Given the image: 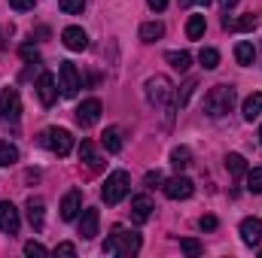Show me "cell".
I'll use <instances>...</instances> for the list:
<instances>
[{
	"label": "cell",
	"mask_w": 262,
	"mask_h": 258,
	"mask_svg": "<svg viewBox=\"0 0 262 258\" xmlns=\"http://www.w3.org/2000/svg\"><path fill=\"white\" fill-rule=\"evenodd\" d=\"M146 100L152 107H159L165 116V125H171V119L177 113V91H174V82L168 76H149L146 79Z\"/></svg>",
	"instance_id": "1"
},
{
	"label": "cell",
	"mask_w": 262,
	"mask_h": 258,
	"mask_svg": "<svg viewBox=\"0 0 262 258\" xmlns=\"http://www.w3.org/2000/svg\"><path fill=\"white\" fill-rule=\"evenodd\" d=\"M104 252L107 255L131 258L140 252V234L137 231H125V228H113V234L104 240Z\"/></svg>",
	"instance_id": "2"
},
{
	"label": "cell",
	"mask_w": 262,
	"mask_h": 258,
	"mask_svg": "<svg viewBox=\"0 0 262 258\" xmlns=\"http://www.w3.org/2000/svg\"><path fill=\"white\" fill-rule=\"evenodd\" d=\"M235 97H238V94H235L232 85H213V88L204 94V113H207L210 119H220V116L232 113Z\"/></svg>",
	"instance_id": "3"
},
{
	"label": "cell",
	"mask_w": 262,
	"mask_h": 258,
	"mask_svg": "<svg viewBox=\"0 0 262 258\" xmlns=\"http://www.w3.org/2000/svg\"><path fill=\"white\" fill-rule=\"evenodd\" d=\"M128 192H131V176L125 173V170H113V173L107 176L104 189H101V197H104V203L116 207V203H119Z\"/></svg>",
	"instance_id": "4"
},
{
	"label": "cell",
	"mask_w": 262,
	"mask_h": 258,
	"mask_svg": "<svg viewBox=\"0 0 262 258\" xmlns=\"http://www.w3.org/2000/svg\"><path fill=\"white\" fill-rule=\"evenodd\" d=\"M40 143L49 149V152H55V155H70V149H73V137H70V131L64 128H46L40 134Z\"/></svg>",
	"instance_id": "5"
},
{
	"label": "cell",
	"mask_w": 262,
	"mask_h": 258,
	"mask_svg": "<svg viewBox=\"0 0 262 258\" xmlns=\"http://www.w3.org/2000/svg\"><path fill=\"white\" fill-rule=\"evenodd\" d=\"M18 116H21V97H18V91L15 88H3L0 91V119L18 122Z\"/></svg>",
	"instance_id": "6"
},
{
	"label": "cell",
	"mask_w": 262,
	"mask_h": 258,
	"mask_svg": "<svg viewBox=\"0 0 262 258\" xmlns=\"http://www.w3.org/2000/svg\"><path fill=\"white\" fill-rule=\"evenodd\" d=\"M58 82H61L58 88H61L64 97H73V94L82 88V82H79V70L70 64V61H64V64L58 67Z\"/></svg>",
	"instance_id": "7"
},
{
	"label": "cell",
	"mask_w": 262,
	"mask_h": 258,
	"mask_svg": "<svg viewBox=\"0 0 262 258\" xmlns=\"http://www.w3.org/2000/svg\"><path fill=\"white\" fill-rule=\"evenodd\" d=\"M101 100H95V97H89V100H82L79 107H76V122L82 125V128H92V125H98V119H101Z\"/></svg>",
	"instance_id": "8"
},
{
	"label": "cell",
	"mask_w": 262,
	"mask_h": 258,
	"mask_svg": "<svg viewBox=\"0 0 262 258\" xmlns=\"http://www.w3.org/2000/svg\"><path fill=\"white\" fill-rule=\"evenodd\" d=\"M18 225H21V219H18L15 203L12 200H0V231L12 237V234H18Z\"/></svg>",
	"instance_id": "9"
},
{
	"label": "cell",
	"mask_w": 262,
	"mask_h": 258,
	"mask_svg": "<svg viewBox=\"0 0 262 258\" xmlns=\"http://www.w3.org/2000/svg\"><path fill=\"white\" fill-rule=\"evenodd\" d=\"M162 189H165V194H168L171 200H186V197H192V192H195L192 179H186V176H174V179H168Z\"/></svg>",
	"instance_id": "10"
},
{
	"label": "cell",
	"mask_w": 262,
	"mask_h": 258,
	"mask_svg": "<svg viewBox=\"0 0 262 258\" xmlns=\"http://www.w3.org/2000/svg\"><path fill=\"white\" fill-rule=\"evenodd\" d=\"M37 97H40L43 107H52L58 100V88H55V76L52 73H40V79H37Z\"/></svg>",
	"instance_id": "11"
},
{
	"label": "cell",
	"mask_w": 262,
	"mask_h": 258,
	"mask_svg": "<svg viewBox=\"0 0 262 258\" xmlns=\"http://www.w3.org/2000/svg\"><path fill=\"white\" fill-rule=\"evenodd\" d=\"M152 200L146 197V194H137V197H131V222L134 225H143V222H149V216H152Z\"/></svg>",
	"instance_id": "12"
},
{
	"label": "cell",
	"mask_w": 262,
	"mask_h": 258,
	"mask_svg": "<svg viewBox=\"0 0 262 258\" xmlns=\"http://www.w3.org/2000/svg\"><path fill=\"white\" fill-rule=\"evenodd\" d=\"M98 225H101V213H98L95 207L82 210V216H79V234H82V240L98 237Z\"/></svg>",
	"instance_id": "13"
},
{
	"label": "cell",
	"mask_w": 262,
	"mask_h": 258,
	"mask_svg": "<svg viewBox=\"0 0 262 258\" xmlns=\"http://www.w3.org/2000/svg\"><path fill=\"white\" fill-rule=\"evenodd\" d=\"M61 43H64L70 52H82L85 46H89V37H85V31L82 28H76V24H70L61 31Z\"/></svg>",
	"instance_id": "14"
},
{
	"label": "cell",
	"mask_w": 262,
	"mask_h": 258,
	"mask_svg": "<svg viewBox=\"0 0 262 258\" xmlns=\"http://www.w3.org/2000/svg\"><path fill=\"white\" fill-rule=\"evenodd\" d=\"M241 240H244L247 246H259L262 243V222L256 216H247V219L241 222Z\"/></svg>",
	"instance_id": "15"
},
{
	"label": "cell",
	"mask_w": 262,
	"mask_h": 258,
	"mask_svg": "<svg viewBox=\"0 0 262 258\" xmlns=\"http://www.w3.org/2000/svg\"><path fill=\"white\" fill-rule=\"evenodd\" d=\"M79 210H82V192L79 189H70L64 194V200H61V219L64 222H73L79 216Z\"/></svg>",
	"instance_id": "16"
},
{
	"label": "cell",
	"mask_w": 262,
	"mask_h": 258,
	"mask_svg": "<svg viewBox=\"0 0 262 258\" xmlns=\"http://www.w3.org/2000/svg\"><path fill=\"white\" fill-rule=\"evenodd\" d=\"M28 222L34 225V231H43V225H46V203H43V197H28Z\"/></svg>",
	"instance_id": "17"
},
{
	"label": "cell",
	"mask_w": 262,
	"mask_h": 258,
	"mask_svg": "<svg viewBox=\"0 0 262 258\" xmlns=\"http://www.w3.org/2000/svg\"><path fill=\"white\" fill-rule=\"evenodd\" d=\"M241 113H244V119H247V122H253V119H259V116H262V91H256V94H250V97L244 100V107H241Z\"/></svg>",
	"instance_id": "18"
},
{
	"label": "cell",
	"mask_w": 262,
	"mask_h": 258,
	"mask_svg": "<svg viewBox=\"0 0 262 258\" xmlns=\"http://www.w3.org/2000/svg\"><path fill=\"white\" fill-rule=\"evenodd\" d=\"M79 161H85L92 170L101 167V155L95 152V143H92V140H82V146H79Z\"/></svg>",
	"instance_id": "19"
},
{
	"label": "cell",
	"mask_w": 262,
	"mask_h": 258,
	"mask_svg": "<svg viewBox=\"0 0 262 258\" xmlns=\"http://www.w3.org/2000/svg\"><path fill=\"white\" fill-rule=\"evenodd\" d=\"M253 58H256V49H253V43L241 40V43L235 46V61H238L241 67H250V64H253Z\"/></svg>",
	"instance_id": "20"
},
{
	"label": "cell",
	"mask_w": 262,
	"mask_h": 258,
	"mask_svg": "<svg viewBox=\"0 0 262 258\" xmlns=\"http://www.w3.org/2000/svg\"><path fill=\"white\" fill-rule=\"evenodd\" d=\"M162 34H165V24H162V21H146V24H140V40H143V43H156V40H162Z\"/></svg>",
	"instance_id": "21"
},
{
	"label": "cell",
	"mask_w": 262,
	"mask_h": 258,
	"mask_svg": "<svg viewBox=\"0 0 262 258\" xmlns=\"http://www.w3.org/2000/svg\"><path fill=\"white\" fill-rule=\"evenodd\" d=\"M101 143H104L107 152H119V149H122V131L119 128H107L104 134H101Z\"/></svg>",
	"instance_id": "22"
},
{
	"label": "cell",
	"mask_w": 262,
	"mask_h": 258,
	"mask_svg": "<svg viewBox=\"0 0 262 258\" xmlns=\"http://www.w3.org/2000/svg\"><path fill=\"white\" fill-rule=\"evenodd\" d=\"M259 24V18L250 12V15H241L238 21H229V18H223V28H229V31H253Z\"/></svg>",
	"instance_id": "23"
},
{
	"label": "cell",
	"mask_w": 262,
	"mask_h": 258,
	"mask_svg": "<svg viewBox=\"0 0 262 258\" xmlns=\"http://www.w3.org/2000/svg\"><path fill=\"white\" fill-rule=\"evenodd\" d=\"M226 170L238 179V176H244V173H247V161H244L238 152H232V155H226Z\"/></svg>",
	"instance_id": "24"
},
{
	"label": "cell",
	"mask_w": 262,
	"mask_h": 258,
	"mask_svg": "<svg viewBox=\"0 0 262 258\" xmlns=\"http://www.w3.org/2000/svg\"><path fill=\"white\" fill-rule=\"evenodd\" d=\"M165 61L174 67V70L186 73V70H189V64H192V55H189V52H168V55H165Z\"/></svg>",
	"instance_id": "25"
},
{
	"label": "cell",
	"mask_w": 262,
	"mask_h": 258,
	"mask_svg": "<svg viewBox=\"0 0 262 258\" xmlns=\"http://www.w3.org/2000/svg\"><path fill=\"white\" fill-rule=\"evenodd\" d=\"M171 164H174L177 170H186V167L192 164V152H189L186 146H177V149L171 152Z\"/></svg>",
	"instance_id": "26"
},
{
	"label": "cell",
	"mask_w": 262,
	"mask_h": 258,
	"mask_svg": "<svg viewBox=\"0 0 262 258\" xmlns=\"http://www.w3.org/2000/svg\"><path fill=\"white\" fill-rule=\"evenodd\" d=\"M204 15H189V21H186V37L189 40H201L204 37Z\"/></svg>",
	"instance_id": "27"
},
{
	"label": "cell",
	"mask_w": 262,
	"mask_h": 258,
	"mask_svg": "<svg viewBox=\"0 0 262 258\" xmlns=\"http://www.w3.org/2000/svg\"><path fill=\"white\" fill-rule=\"evenodd\" d=\"M198 61H201L204 70H216V67H220V52H216V49H201V52H198Z\"/></svg>",
	"instance_id": "28"
},
{
	"label": "cell",
	"mask_w": 262,
	"mask_h": 258,
	"mask_svg": "<svg viewBox=\"0 0 262 258\" xmlns=\"http://www.w3.org/2000/svg\"><path fill=\"white\" fill-rule=\"evenodd\" d=\"M18 161V149L9 143H0V167H12Z\"/></svg>",
	"instance_id": "29"
},
{
	"label": "cell",
	"mask_w": 262,
	"mask_h": 258,
	"mask_svg": "<svg viewBox=\"0 0 262 258\" xmlns=\"http://www.w3.org/2000/svg\"><path fill=\"white\" fill-rule=\"evenodd\" d=\"M247 192L262 194V167H253V170L247 173Z\"/></svg>",
	"instance_id": "30"
},
{
	"label": "cell",
	"mask_w": 262,
	"mask_h": 258,
	"mask_svg": "<svg viewBox=\"0 0 262 258\" xmlns=\"http://www.w3.org/2000/svg\"><path fill=\"white\" fill-rule=\"evenodd\" d=\"M58 6H61V12H67V15H79L85 9V0H58Z\"/></svg>",
	"instance_id": "31"
},
{
	"label": "cell",
	"mask_w": 262,
	"mask_h": 258,
	"mask_svg": "<svg viewBox=\"0 0 262 258\" xmlns=\"http://www.w3.org/2000/svg\"><path fill=\"white\" fill-rule=\"evenodd\" d=\"M180 249H183V252H186V255H201V243H198V240H192V237H186V240H180Z\"/></svg>",
	"instance_id": "32"
},
{
	"label": "cell",
	"mask_w": 262,
	"mask_h": 258,
	"mask_svg": "<svg viewBox=\"0 0 262 258\" xmlns=\"http://www.w3.org/2000/svg\"><path fill=\"white\" fill-rule=\"evenodd\" d=\"M25 255H49V249H46V246H43V243H34V240H31V243H25Z\"/></svg>",
	"instance_id": "33"
},
{
	"label": "cell",
	"mask_w": 262,
	"mask_h": 258,
	"mask_svg": "<svg viewBox=\"0 0 262 258\" xmlns=\"http://www.w3.org/2000/svg\"><path fill=\"white\" fill-rule=\"evenodd\" d=\"M21 58H28V61H40V52H37L31 43H25V46H21Z\"/></svg>",
	"instance_id": "34"
},
{
	"label": "cell",
	"mask_w": 262,
	"mask_h": 258,
	"mask_svg": "<svg viewBox=\"0 0 262 258\" xmlns=\"http://www.w3.org/2000/svg\"><path fill=\"white\" fill-rule=\"evenodd\" d=\"M162 179H165V176H162V170H149V173H146V179H143V183H146V186H149V189H156V186H159V183H162Z\"/></svg>",
	"instance_id": "35"
},
{
	"label": "cell",
	"mask_w": 262,
	"mask_h": 258,
	"mask_svg": "<svg viewBox=\"0 0 262 258\" xmlns=\"http://www.w3.org/2000/svg\"><path fill=\"white\" fill-rule=\"evenodd\" d=\"M55 255H76V246H73V243H58V246H55Z\"/></svg>",
	"instance_id": "36"
},
{
	"label": "cell",
	"mask_w": 262,
	"mask_h": 258,
	"mask_svg": "<svg viewBox=\"0 0 262 258\" xmlns=\"http://www.w3.org/2000/svg\"><path fill=\"white\" fill-rule=\"evenodd\" d=\"M9 6L18 12H28V9H34V0H9Z\"/></svg>",
	"instance_id": "37"
},
{
	"label": "cell",
	"mask_w": 262,
	"mask_h": 258,
	"mask_svg": "<svg viewBox=\"0 0 262 258\" xmlns=\"http://www.w3.org/2000/svg\"><path fill=\"white\" fill-rule=\"evenodd\" d=\"M198 225H201V231H213L216 228V216H201Z\"/></svg>",
	"instance_id": "38"
},
{
	"label": "cell",
	"mask_w": 262,
	"mask_h": 258,
	"mask_svg": "<svg viewBox=\"0 0 262 258\" xmlns=\"http://www.w3.org/2000/svg\"><path fill=\"white\" fill-rule=\"evenodd\" d=\"M146 3H149V9H156V12L168 9V0H146Z\"/></svg>",
	"instance_id": "39"
},
{
	"label": "cell",
	"mask_w": 262,
	"mask_h": 258,
	"mask_svg": "<svg viewBox=\"0 0 262 258\" xmlns=\"http://www.w3.org/2000/svg\"><path fill=\"white\" fill-rule=\"evenodd\" d=\"M192 3H201V6H207L210 0H180V6H192Z\"/></svg>",
	"instance_id": "40"
},
{
	"label": "cell",
	"mask_w": 262,
	"mask_h": 258,
	"mask_svg": "<svg viewBox=\"0 0 262 258\" xmlns=\"http://www.w3.org/2000/svg\"><path fill=\"white\" fill-rule=\"evenodd\" d=\"M220 3H223V6H226V9H229V6H235V3H238V0H220Z\"/></svg>",
	"instance_id": "41"
},
{
	"label": "cell",
	"mask_w": 262,
	"mask_h": 258,
	"mask_svg": "<svg viewBox=\"0 0 262 258\" xmlns=\"http://www.w3.org/2000/svg\"><path fill=\"white\" fill-rule=\"evenodd\" d=\"M0 49H3V34H0Z\"/></svg>",
	"instance_id": "42"
},
{
	"label": "cell",
	"mask_w": 262,
	"mask_h": 258,
	"mask_svg": "<svg viewBox=\"0 0 262 258\" xmlns=\"http://www.w3.org/2000/svg\"><path fill=\"white\" fill-rule=\"evenodd\" d=\"M259 143H262V128H259Z\"/></svg>",
	"instance_id": "43"
}]
</instances>
